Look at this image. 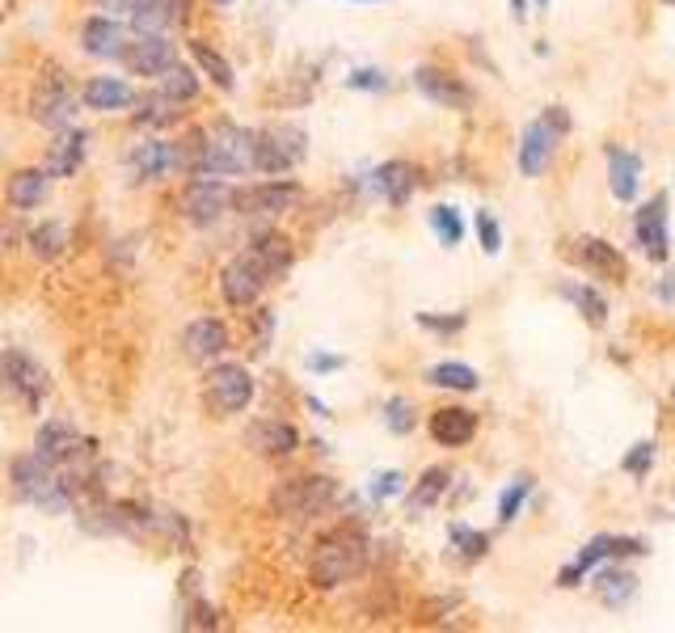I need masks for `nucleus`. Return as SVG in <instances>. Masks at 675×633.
Listing matches in <instances>:
<instances>
[{"label": "nucleus", "instance_id": "obj_9", "mask_svg": "<svg viewBox=\"0 0 675 633\" xmlns=\"http://www.w3.org/2000/svg\"><path fill=\"white\" fill-rule=\"evenodd\" d=\"M300 199H304L300 182L270 178V182L237 186V191H233V212H237V216H249V221H274V216H283V212H292Z\"/></svg>", "mask_w": 675, "mask_h": 633}, {"label": "nucleus", "instance_id": "obj_33", "mask_svg": "<svg viewBox=\"0 0 675 633\" xmlns=\"http://www.w3.org/2000/svg\"><path fill=\"white\" fill-rule=\"evenodd\" d=\"M182 118V106L169 102L161 89L157 93H144L135 98V127H173Z\"/></svg>", "mask_w": 675, "mask_h": 633}, {"label": "nucleus", "instance_id": "obj_6", "mask_svg": "<svg viewBox=\"0 0 675 633\" xmlns=\"http://www.w3.org/2000/svg\"><path fill=\"white\" fill-rule=\"evenodd\" d=\"M203 402L216 418H233V414H245L249 402H254V372L245 363H233V359H216L207 363V376H203Z\"/></svg>", "mask_w": 675, "mask_h": 633}, {"label": "nucleus", "instance_id": "obj_34", "mask_svg": "<svg viewBox=\"0 0 675 633\" xmlns=\"http://www.w3.org/2000/svg\"><path fill=\"white\" fill-rule=\"evenodd\" d=\"M427 381L435 388H457V393H473V388L482 385V376L469 363H435L431 372H427Z\"/></svg>", "mask_w": 675, "mask_h": 633}, {"label": "nucleus", "instance_id": "obj_21", "mask_svg": "<svg viewBox=\"0 0 675 633\" xmlns=\"http://www.w3.org/2000/svg\"><path fill=\"white\" fill-rule=\"evenodd\" d=\"M414 84H418L423 98H431L435 106H443V111H469L473 106V89L452 72H443V68H418Z\"/></svg>", "mask_w": 675, "mask_h": 633}, {"label": "nucleus", "instance_id": "obj_13", "mask_svg": "<svg viewBox=\"0 0 675 633\" xmlns=\"http://www.w3.org/2000/svg\"><path fill=\"white\" fill-rule=\"evenodd\" d=\"M127 173L135 182H161L169 173H187L182 139H144L127 152Z\"/></svg>", "mask_w": 675, "mask_h": 633}, {"label": "nucleus", "instance_id": "obj_28", "mask_svg": "<svg viewBox=\"0 0 675 633\" xmlns=\"http://www.w3.org/2000/svg\"><path fill=\"white\" fill-rule=\"evenodd\" d=\"M187 52H190V59H194V68H199V77H207L220 93H233V89H237V72H233V64H228L224 52H216L207 38H190Z\"/></svg>", "mask_w": 675, "mask_h": 633}, {"label": "nucleus", "instance_id": "obj_48", "mask_svg": "<svg viewBox=\"0 0 675 633\" xmlns=\"http://www.w3.org/2000/svg\"><path fill=\"white\" fill-rule=\"evenodd\" d=\"M477 233H482V249H486V253H498V249H503V233H498V224H494L490 212L477 216Z\"/></svg>", "mask_w": 675, "mask_h": 633}, {"label": "nucleus", "instance_id": "obj_25", "mask_svg": "<svg viewBox=\"0 0 675 633\" xmlns=\"http://www.w3.org/2000/svg\"><path fill=\"white\" fill-rule=\"evenodd\" d=\"M477 436V414L464 410V406H443L431 414V440L439 448H464V443Z\"/></svg>", "mask_w": 675, "mask_h": 633}, {"label": "nucleus", "instance_id": "obj_2", "mask_svg": "<svg viewBox=\"0 0 675 633\" xmlns=\"http://www.w3.org/2000/svg\"><path fill=\"white\" fill-rule=\"evenodd\" d=\"M368 532L359 523H338L322 532L317 550H313V562H308V583L317 591H334L342 583H351L363 566H368Z\"/></svg>", "mask_w": 675, "mask_h": 633}, {"label": "nucleus", "instance_id": "obj_46", "mask_svg": "<svg viewBox=\"0 0 675 633\" xmlns=\"http://www.w3.org/2000/svg\"><path fill=\"white\" fill-rule=\"evenodd\" d=\"M464 313H452V317H435V313H418V326L423 330H431V334H457V330H464Z\"/></svg>", "mask_w": 675, "mask_h": 633}, {"label": "nucleus", "instance_id": "obj_5", "mask_svg": "<svg viewBox=\"0 0 675 633\" xmlns=\"http://www.w3.org/2000/svg\"><path fill=\"white\" fill-rule=\"evenodd\" d=\"M0 388L13 402H22L30 414H38L43 402H47V393H52V376H47V368L30 355V351H22V347H0Z\"/></svg>", "mask_w": 675, "mask_h": 633}, {"label": "nucleus", "instance_id": "obj_15", "mask_svg": "<svg viewBox=\"0 0 675 633\" xmlns=\"http://www.w3.org/2000/svg\"><path fill=\"white\" fill-rule=\"evenodd\" d=\"M228 351H233V334H228V326L220 317H194L187 330H182V355L190 363H199V368L216 363Z\"/></svg>", "mask_w": 675, "mask_h": 633}, {"label": "nucleus", "instance_id": "obj_16", "mask_svg": "<svg viewBox=\"0 0 675 633\" xmlns=\"http://www.w3.org/2000/svg\"><path fill=\"white\" fill-rule=\"evenodd\" d=\"M245 443L262 461H288L300 452V431L283 418H258V422L245 427Z\"/></svg>", "mask_w": 675, "mask_h": 633}, {"label": "nucleus", "instance_id": "obj_32", "mask_svg": "<svg viewBox=\"0 0 675 633\" xmlns=\"http://www.w3.org/2000/svg\"><path fill=\"white\" fill-rule=\"evenodd\" d=\"M157 89H161L169 102H178V106H190L199 93H203V81H199V68H190V64H169L161 77H157Z\"/></svg>", "mask_w": 675, "mask_h": 633}, {"label": "nucleus", "instance_id": "obj_22", "mask_svg": "<svg viewBox=\"0 0 675 633\" xmlns=\"http://www.w3.org/2000/svg\"><path fill=\"white\" fill-rule=\"evenodd\" d=\"M633 233H638V246H642V253H646L650 262H663L667 258V249H672V237H667V194H654L646 207L638 212Z\"/></svg>", "mask_w": 675, "mask_h": 633}, {"label": "nucleus", "instance_id": "obj_53", "mask_svg": "<svg viewBox=\"0 0 675 633\" xmlns=\"http://www.w3.org/2000/svg\"><path fill=\"white\" fill-rule=\"evenodd\" d=\"M212 4H220V9H228V4H233V0H212Z\"/></svg>", "mask_w": 675, "mask_h": 633}, {"label": "nucleus", "instance_id": "obj_14", "mask_svg": "<svg viewBox=\"0 0 675 633\" xmlns=\"http://www.w3.org/2000/svg\"><path fill=\"white\" fill-rule=\"evenodd\" d=\"M119 64L132 77H153L157 81L169 64H178V43L169 34H132V43H127Z\"/></svg>", "mask_w": 675, "mask_h": 633}, {"label": "nucleus", "instance_id": "obj_11", "mask_svg": "<svg viewBox=\"0 0 675 633\" xmlns=\"http://www.w3.org/2000/svg\"><path fill=\"white\" fill-rule=\"evenodd\" d=\"M267 287H270V275L254 262L249 249L233 253V258L220 267V296H224L228 308H237V313L254 308V304L267 296Z\"/></svg>", "mask_w": 675, "mask_h": 633}, {"label": "nucleus", "instance_id": "obj_45", "mask_svg": "<svg viewBox=\"0 0 675 633\" xmlns=\"http://www.w3.org/2000/svg\"><path fill=\"white\" fill-rule=\"evenodd\" d=\"M216 608H207L203 600H190L187 608V621H182V630H216Z\"/></svg>", "mask_w": 675, "mask_h": 633}, {"label": "nucleus", "instance_id": "obj_52", "mask_svg": "<svg viewBox=\"0 0 675 633\" xmlns=\"http://www.w3.org/2000/svg\"><path fill=\"white\" fill-rule=\"evenodd\" d=\"M515 4V18H524V0H511Z\"/></svg>", "mask_w": 675, "mask_h": 633}, {"label": "nucleus", "instance_id": "obj_42", "mask_svg": "<svg viewBox=\"0 0 675 633\" xmlns=\"http://www.w3.org/2000/svg\"><path fill=\"white\" fill-rule=\"evenodd\" d=\"M528 490H532V477H515L511 490H503V502H498V520L511 523L515 516H519V507H524V498H528Z\"/></svg>", "mask_w": 675, "mask_h": 633}, {"label": "nucleus", "instance_id": "obj_23", "mask_svg": "<svg viewBox=\"0 0 675 633\" xmlns=\"http://www.w3.org/2000/svg\"><path fill=\"white\" fill-rule=\"evenodd\" d=\"M249 253H254V262L262 267L270 275V283H279V279L292 271V262H296V249H292V237H283L279 228H258L254 237H249Z\"/></svg>", "mask_w": 675, "mask_h": 633}, {"label": "nucleus", "instance_id": "obj_54", "mask_svg": "<svg viewBox=\"0 0 675 633\" xmlns=\"http://www.w3.org/2000/svg\"><path fill=\"white\" fill-rule=\"evenodd\" d=\"M355 4H372V0H355Z\"/></svg>", "mask_w": 675, "mask_h": 633}, {"label": "nucleus", "instance_id": "obj_38", "mask_svg": "<svg viewBox=\"0 0 675 633\" xmlns=\"http://www.w3.org/2000/svg\"><path fill=\"white\" fill-rule=\"evenodd\" d=\"M431 228L448 249H457L464 241V221H460L457 207H431Z\"/></svg>", "mask_w": 675, "mask_h": 633}, {"label": "nucleus", "instance_id": "obj_31", "mask_svg": "<svg viewBox=\"0 0 675 633\" xmlns=\"http://www.w3.org/2000/svg\"><path fill=\"white\" fill-rule=\"evenodd\" d=\"M638 178H642V157L625 152V148H608V186L621 203L638 194Z\"/></svg>", "mask_w": 675, "mask_h": 633}, {"label": "nucleus", "instance_id": "obj_26", "mask_svg": "<svg viewBox=\"0 0 675 633\" xmlns=\"http://www.w3.org/2000/svg\"><path fill=\"white\" fill-rule=\"evenodd\" d=\"M85 157H89V132L68 127V132H59V139H55L52 152H47V173L52 178H77Z\"/></svg>", "mask_w": 675, "mask_h": 633}, {"label": "nucleus", "instance_id": "obj_49", "mask_svg": "<svg viewBox=\"0 0 675 633\" xmlns=\"http://www.w3.org/2000/svg\"><path fill=\"white\" fill-rule=\"evenodd\" d=\"M650 461H654V443H638V448H633V452L625 456V468L642 477V473H646V468H650Z\"/></svg>", "mask_w": 675, "mask_h": 633}, {"label": "nucleus", "instance_id": "obj_17", "mask_svg": "<svg viewBox=\"0 0 675 633\" xmlns=\"http://www.w3.org/2000/svg\"><path fill=\"white\" fill-rule=\"evenodd\" d=\"M127 43H132V30L123 26L119 18H110V13H93V18H85L81 52L89 59H123Z\"/></svg>", "mask_w": 675, "mask_h": 633}, {"label": "nucleus", "instance_id": "obj_55", "mask_svg": "<svg viewBox=\"0 0 675 633\" xmlns=\"http://www.w3.org/2000/svg\"><path fill=\"white\" fill-rule=\"evenodd\" d=\"M537 4H549V0H537Z\"/></svg>", "mask_w": 675, "mask_h": 633}, {"label": "nucleus", "instance_id": "obj_12", "mask_svg": "<svg viewBox=\"0 0 675 633\" xmlns=\"http://www.w3.org/2000/svg\"><path fill=\"white\" fill-rule=\"evenodd\" d=\"M93 448L98 443L81 436L72 422H64V418H52V422H43L38 427V436H34V452L43 456V461H52L55 468H85V461H93Z\"/></svg>", "mask_w": 675, "mask_h": 633}, {"label": "nucleus", "instance_id": "obj_10", "mask_svg": "<svg viewBox=\"0 0 675 633\" xmlns=\"http://www.w3.org/2000/svg\"><path fill=\"white\" fill-rule=\"evenodd\" d=\"M570 132V114L562 106H549L540 114L537 123L524 132V144H519V173L524 178H540L549 169V157L553 148L562 144V136Z\"/></svg>", "mask_w": 675, "mask_h": 633}, {"label": "nucleus", "instance_id": "obj_24", "mask_svg": "<svg viewBox=\"0 0 675 633\" xmlns=\"http://www.w3.org/2000/svg\"><path fill=\"white\" fill-rule=\"evenodd\" d=\"M47 191H52V173H47V166L13 169V173L4 178V199H9L13 212H34V207H43Z\"/></svg>", "mask_w": 675, "mask_h": 633}, {"label": "nucleus", "instance_id": "obj_27", "mask_svg": "<svg viewBox=\"0 0 675 633\" xmlns=\"http://www.w3.org/2000/svg\"><path fill=\"white\" fill-rule=\"evenodd\" d=\"M578 262L592 271L595 279H608V283H625V258L617 246H608L604 237H583L578 241Z\"/></svg>", "mask_w": 675, "mask_h": 633}, {"label": "nucleus", "instance_id": "obj_20", "mask_svg": "<svg viewBox=\"0 0 675 633\" xmlns=\"http://www.w3.org/2000/svg\"><path fill=\"white\" fill-rule=\"evenodd\" d=\"M638 553H646V541H633V536H595L587 550L578 553V562L558 575L562 587H578V578L592 570L595 562H604V557H638Z\"/></svg>", "mask_w": 675, "mask_h": 633}, {"label": "nucleus", "instance_id": "obj_30", "mask_svg": "<svg viewBox=\"0 0 675 633\" xmlns=\"http://www.w3.org/2000/svg\"><path fill=\"white\" fill-rule=\"evenodd\" d=\"M30 253L47 267V262H59L64 253H68V246H72V237H68V224L64 221H43L38 228H30L26 237Z\"/></svg>", "mask_w": 675, "mask_h": 633}, {"label": "nucleus", "instance_id": "obj_4", "mask_svg": "<svg viewBox=\"0 0 675 633\" xmlns=\"http://www.w3.org/2000/svg\"><path fill=\"white\" fill-rule=\"evenodd\" d=\"M334 498H338L334 477H322V473H300V477H288V482L274 486V495H270V511H274L279 520H313V516H322V511L334 507Z\"/></svg>", "mask_w": 675, "mask_h": 633}, {"label": "nucleus", "instance_id": "obj_8", "mask_svg": "<svg viewBox=\"0 0 675 633\" xmlns=\"http://www.w3.org/2000/svg\"><path fill=\"white\" fill-rule=\"evenodd\" d=\"M178 212L194 228H216L233 212V186L224 178H190L178 194Z\"/></svg>", "mask_w": 675, "mask_h": 633}, {"label": "nucleus", "instance_id": "obj_40", "mask_svg": "<svg viewBox=\"0 0 675 633\" xmlns=\"http://www.w3.org/2000/svg\"><path fill=\"white\" fill-rule=\"evenodd\" d=\"M452 545H457L464 557H482L490 550V536L486 532H473V528H464V523H452Z\"/></svg>", "mask_w": 675, "mask_h": 633}, {"label": "nucleus", "instance_id": "obj_47", "mask_svg": "<svg viewBox=\"0 0 675 633\" xmlns=\"http://www.w3.org/2000/svg\"><path fill=\"white\" fill-rule=\"evenodd\" d=\"M402 473H397V468H389V473H380L376 482H372V498H376V502H389V498H397L402 495Z\"/></svg>", "mask_w": 675, "mask_h": 633}, {"label": "nucleus", "instance_id": "obj_7", "mask_svg": "<svg viewBox=\"0 0 675 633\" xmlns=\"http://www.w3.org/2000/svg\"><path fill=\"white\" fill-rule=\"evenodd\" d=\"M304 157H308V136H304V127H296V123H279V127L254 132V173L283 178Z\"/></svg>", "mask_w": 675, "mask_h": 633}, {"label": "nucleus", "instance_id": "obj_43", "mask_svg": "<svg viewBox=\"0 0 675 633\" xmlns=\"http://www.w3.org/2000/svg\"><path fill=\"white\" fill-rule=\"evenodd\" d=\"M347 89H363V93H384L389 89V77L380 68H355L347 77Z\"/></svg>", "mask_w": 675, "mask_h": 633}, {"label": "nucleus", "instance_id": "obj_19", "mask_svg": "<svg viewBox=\"0 0 675 633\" xmlns=\"http://www.w3.org/2000/svg\"><path fill=\"white\" fill-rule=\"evenodd\" d=\"M135 93L132 81L127 77H110V72H102V77H89V81L81 84V102L85 111L93 114H123L135 106Z\"/></svg>", "mask_w": 675, "mask_h": 633}, {"label": "nucleus", "instance_id": "obj_51", "mask_svg": "<svg viewBox=\"0 0 675 633\" xmlns=\"http://www.w3.org/2000/svg\"><path fill=\"white\" fill-rule=\"evenodd\" d=\"M93 4H98L102 13H110V18H127V13H132L135 0H93Z\"/></svg>", "mask_w": 675, "mask_h": 633}, {"label": "nucleus", "instance_id": "obj_44", "mask_svg": "<svg viewBox=\"0 0 675 633\" xmlns=\"http://www.w3.org/2000/svg\"><path fill=\"white\" fill-rule=\"evenodd\" d=\"M270 330H274V313L258 308L254 313V355H267L270 351Z\"/></svg>", "mask_w": 675, "mask_h": 633}, {"label": "nucleus", "instance_id": "obj_39", "mask_svg": "<svg viewBox=\"0 0 675 633\" xmlns=\"http://www.w3.org/2000/svg\"><path fill=\"white\" fill-rule=\"evenodd\" d=\"M26 224L18 216H9V212H0V258H13L18 249L26 246Z\"/></svg>", "mask_w": 675, "mask_h": 633}, {"label": "nucleus", "instance_id": "obj_36", "mask_svg": "<svg viewBox=\"0 0 675 633\" xmlns=\"http://www.w3.org/2000/svg\"><path fill=\"white\" fill-rule=\"evenodd\" d=\"M562 296H566L570 304H578V313L592 321V326H604L608 321V304H604V296L595 292V287H578V283H562L558 287Z\"/></svg>", "mask_w": 675, "mask_h": 633}, {"label": "nucleus", "instance_id": "obj_3", "mask_svg": "<svg viewBox=\"0 0 675 633\" xmlns=\"http://www.w3.org/2000/svg\"><path fill=\"white\" fill-rule=\"evenodd\" d=\"M81 111L85 102L77 93V84L68 81V72L64 68H43L34 93H30V118L38 127H47V132H68V127H77Z\"/></svg>", "mask_w": 675, "mask_h": 633}, {"label": "nucleus", "instance_id": "obj_37", "mask_svg": "<svg viewBox=\"0 0 675 633\" xmlns=\"http://www.w3.org/2000/svg\"><path fill=\"white\" fill-rule=\"evenodd\" d=\"M443 490H448V468H427V473L418 477V486L409 490V511H423V507H435Z\"/></svg>", "mask_w": 675, "mask_h": 633}, {"label": "nucleus", "instance_id": "obj_35", "mask_svg": "<svg viewBox=\"0 0 675 633\" xmlns=\"http://www.w3.org/2000/svg\"><path fill=\"white\" fill-rule=\"evenodd\" d=\"M595 591L604 596V604L621 608L633 600V591H638V578L625 575V570H604V575H595Z\"/></svg>", "mask_w": 675, "mask_h": 633}, {"label": "nucleus", "instance_id": "obj_41", "mask_svg": "<svg viewBox=\"0 0 675 633\" xmlns=\"http://www.w3.org/2000/svg\"><path fill=\"white\" fill-rule=\"evenodd\" d=\"M384 422H389L393 436H409V431H414V406H409L405 397H393V402L384 406Z\"/></svg>", "mask_w": 675, "mask_h": 633}, {"label": "nucleus", "instance_id": "obj_18", "mask_svg": "<svg viewBox=\"0 0 675 633\" xmlns=\"http://www.w3.org/2000/svg\"><path fill=\"white\" fill-rule=\"evenodd\" d=\"M127 22L132 34H169L190 22V0H135Z\"/></svg>", "mask_w": 675, "mask_h": 633}, {"label": "nucleus", "instance_id": "obj_1", "mask_svg": "<svg viewBox=\"0 0 675 633\" xmlns=\"http://www.w3.org/2000/svg\"><path fill=\"white\" fill-rule=\"evenodd\" d=\"M187 178H237L254 173V132L220 118L212 127H190L182 136Z\"/></svg>", "mask_w": 675, "mask_h": 633}, {"label": "nucleus", "instance_id": "obj_29", "mask_svg": "<svg viewBox=\"0 0 675 633\" xmlns=\"http://www.w3.org/2000/svg\"><path fill=\"white\" fill-rule=\"evenodd\" d=\"M372 178H376V191L384 194V203H393V207H405L409 194L418 191V169L409 161H384Z\"/></svg>", "mask_w": 675, "mask_h": 633}, {"label": "nucleus", "instance_id": "obj_50", "mask_svg": "<svg viewBox=\"0 0 675 633\" xmlns=\"http://www.w3.org/2000/svg\"><path fill=\"white\" fill-rule=\"evenodd\" d=\"M342 363H347L342 355H308V368H313V372H338Z\"/></svg>", "mask_w": 675, "mask_h": 633}]
</instances>
